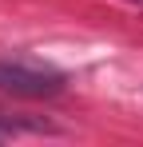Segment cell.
I'll use <instances>...</instances> for the list:
<instances>
[{"instance_id":"1","label":"cell","mask_w":143,"mask_h":147,"mask_svg":"<svg viewBox=\"0 0 143 147\" xmlns=\"http://www.w3.org/2000/svg\"><path fill=\"white\" fill-rule=\"evenodd\" d=\"M64 76L56 68L32 64V60H0V92L16 99H52L64 92Z\"/></svg>"},{"instance_id":"2","label":"cell","mask_w":143,"mask_h":147,"mask_svg":"<svg viewBox=\"0 0 143 147\" xmlns=\"http://www.w3.org/2000/svg\"><path fill=\"white\" fill-rule=\"evenodd\" d=\"M24 127H36V123H24V119L8 115V111L0 107V135H16V131H24Z\"/></svg>"},{"instance_id":"3","label":"cell","mask_w":143,"mask_h":147,"mask_svg":"<svg viewBox=\"0 0 143 147\" xmlns=\"http://www.w3.org/2000/svg\"><path fill=\"white\" fill-rule=\"evenodd\" d=\"M131 4H143V0H131Z\"/></svg>"}]
</instances>
